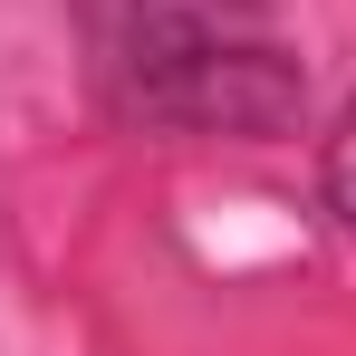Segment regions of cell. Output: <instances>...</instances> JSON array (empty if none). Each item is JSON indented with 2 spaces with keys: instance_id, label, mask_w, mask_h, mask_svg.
I'll use <instances>...</instances> for the list:
<instances>
[{
  "instance_id": "cell-1",
  "label": "cell",
  "mask_w": 356,
  "mask_h": 356,
  "mask_svg": "<svg viewBox=\"0 0 356 356\" xmlns=\"http://www.w3.org/2000/svg\"><path fill=\"white\" fill-rule=\"evenodd\" d=\"M67 29L87 97L135 135L280 145L308 116V58L280 0H67Z\"/></svg>"
},
{
  "instance_id": "cell-2",
  "label": "cell",
  "mask_w": 356,
  "mask_h": 356,
  "mask_svg": "<svg viewBox=\"0 0 356 356\" xmlns=\"http://www.w3.org/2000/svg\"><path fill=\"white\" fill-rule=\"evenodd\" d=\"M318 193H327V222L356 241V97L327 116V135H318Z\"/></svg>"
}]
</instances>
